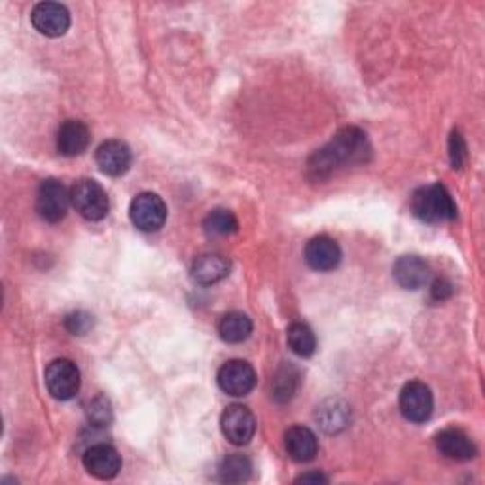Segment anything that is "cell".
Listing matches in <instances>:
<instances>
[{"label": "cell", "instance_id": "6da1fadb", "mask_svg": "<svg viewBox=\"0 0 485 485\" xmlns=\"http://www.w3.org/2000/svg\"><path fill=\"white\" fill-rule=\"evenodd\" d=\"M372 154L370 142L364 131L358 128L339 130L325 148L317 150L308 164L311 181L322 183L330 178L337 169L366 164Z\"/></svg>", "mask_w": 485, "mask_h": 485}, {"label": "cell", "instance_id": "7a4b0ae2", "mask_svg": "<svg viewBox=\"0 0 485 485\" xmlns=\"http://www.w3.org/2000/svg\"><path fill=\"white\" fill-rule=\"evenodd\" d=\"M411 211L421 222L427 224H438L457 217V207L452 200V193L440 183L419 188L413 193Z\"/></svg>", "mask_w": 485, "mask_h": 485}, {"label": "cell", "instance_id": "3957f363", "mask_svg": "<svg viewBox=\"0 0 485 485\" xmlns=\"http://www.w3.org/2000/svg\"><path fill=\"white\" fill-rule=\"evenodd\" d=\"M70 202H73V207L80 217L89 222H99L109 214V195L92 178H82L73 186V190H70Z\"/></svg>", "mask_w": 485, "mask_h": 485}, {"label": "cell", "instance_id": "277c9868", "mask_svg": "<svg viewBox=\"0 0 485 485\" xmlns=\"http://www.w3.org/2000/svg\"><path fill=\"white\" fill-rule=\"evenodd\" d=\"M44 382L53 399L70 400L80 391V370L68 358H58L48 364Z\"/></svg>", "mask_w": 485, "mask_h": 485}, {"label": "cell", "instance_id": "5b68a950", "mask_svg": "<svg viewBox=\"0 0 485 485\" xmlns=\"http://www.w3.org/2000/svg\"><path fill=\"white\" fill-rule=\"evenodd\" d=\"M130 219L140 231H157L167 220V205L157 193L142 192L130 205Z\"/></svg>", "mask_w": 485, "mask_h": 485}, {"label": "cell", "instance_id": "8992f818", "mask_svg": "<svg viewBox=\"0 0 485 485\" xmlns=\"http://www.w3.org/2000/svg\"><path fill=\"white\" fill-rule=\"evenodd\" d=\"M70 205H73L70 192L63 183L56 181V178H48V181L40 184L37 193V211L42 220L49 224L61 222L67 217Z\"/></svg>", "mask_w": 485, "mask_h": 485}, {"label": "cell", "instance_id": "52a82bcc", "mask_svg": "<svg viewBox=\"0 0 485 485\" xmlns=\"http://www.w3.org/2000/svg\"><path fill=\"white\" fill-rule=\"evenodd\" d=\"M222 435L233 445H247L255 438L256 433V419L247 406L233 404L228 406L220 418Z\"/></svg>", "mask_w": 485, "mask_h": 485}, {"label": "cell", "instance_id": "ba28073f", "mask_svg": "<svg viewBox=\"0 0 485 485\" xmlns=\"http://www.w3.org/2000/svg\"><path fill=\"white\" fill-rule=\"evenodd\" d=\"M399 406L402 416L411 423H425L433 416L435 399L430 389L421 382H409L400 391Z\"/></svg>", "mask_w": 485, "mask_h": 485}, {"label": "cell", "instance_id": "9c48e42d", "mask_svg": "<svg viewBox=\"0 0 485 485\" xmlns=\"http://www.w3.org/2000/svg\"><path fill=\"white\" fill-rule=\"evenodd\" d=\"M219 387L229 397H245L256 385V372L245 361H228L219 370Z\"/></svg>", "mask_w": 485, "mask_h": 485}, {"label": "cell", "instance_id": "30bf717a", "mask_svg": "<svg viewBox=\"0 0 485 485\" xmlns=\"http://www.w3.org/2000/svg\"><path fill=\"white\" fill-rule=\"evenodd\" d=\"M32 27L37 29L44 37L58 39L70 27V13L59 3H40L34 6L31 15Z\"/></svg>", "mask_w": 485, "mask_h": 485}, {"label": "cell", "instance_id": "8fae6325", "mask_svg": "<svg viewBox=\"0 0 485 485\" xmlns=\"http://www.w3.org/2000/svg\"><path fill=\"white\" fill-rule=\"evenodd\" d=\"M85 471L99 480H112L121 471V457L109 444L92 445L84 454Z\"/></svg>", "mask_w": 485, "mask_h": 485}, {"label": "cell", "instance_id": "7c38bea8", "mask_svg": "<svg viewBox=\"0 0 485 485\" xmlns=\"http://www.w3.org/2000/svg\"><path fill=\"white\" fill-rule=\"evenodd\" d=\"M303 258L315 272H332L341 262V248L328 236H319L305 245Z\"/></svg>", "mask_w": 485, "mask_h": 485}, {"label": "cell", "instance_id": "4fadbf2b", "mask_svg": "<svg viewBox=\"0 0 485 485\" xmlns=\"http://www.w3.org/2000/svg\"><path fill=\"white\" fill-rule=\"evenodd\" d=\"M99 169L109 176H121L131 167V150L121 140H106L97 148L95 154Z\"/></svg>", "mask_w": 485, "mask_h": 485}, {"label": "cell", "instance_id": "5bb4252c", "mask_svg": "<svg viewBox=\"0 0 485 485\" xmlns=\"http://www.w3.org/2000/svg\"><path fill=\"white\" fill-rule=\"evenodd\" d=\"M284 447H286V454L291 455L292 461L310 463L315 459V455L319 452V440L311 428L303 427V425H296V427L286 430Z\"/></svg>", "mask_w": 485, "mask_h": 485}, {"label": "cell", "instance_id": "9a60e30c", "mask_svg": "<svg viewBox=\"0 0 485 485\" xmlns=\"http://www.w3.org/2000/svg\"><path fill=\"white\" fill-rule=\"evenodd\" d=\"M89 139H92V135H89V130L84 121L67 120L61 123L58 131V150L67 157L80 156L87 150Z\"/></svg>", "mask_w": 485, "mask_h": 485}, {"label": "cell", "instance_id": "2e32d148", "mask_svg": "<svg viewBox=\"0 0 485 485\" xmlns=\"http://www.w3.org/2000/svg\"><path fill=\"white\" fill-rule=\"evenodd\" d=\"M438 452L454 461H471L476 455V445L472 438L459 428H445L436 436Z\"/></svg>", "mask_w": 485, "mask_h": 485}, {"label": "cell", "instance_id": "e0dca14e", "mask_svg": "<svg viewBox=\"0 0 485 485\" xmlns=\"http://www.w3.org/2000/svg\"><path fill=\"white\" fill-rule=\"evenodd\" d=\"M392 274L397 283L406 291H418L428 283L430 269L427 262L419 256H402L394 264Z\"/></svg>", "mask_w": 485, "mask_h": 485}, {"label": "cell", "instance_id": "ac0fdd59", "mask_svg": "<svg viewBox=\"0 0 485 485\" xmlns=\"http://www.w3.org/2000/svg\"><path fill=\"white\" fill-rule=\"evenodd\" d=\"M229 274V260L219 253L197 256L192 265V277L200 284H214L226 279Z\"/></svg>", "mask_w": 485, "mask_h": 485}, {"label": "cell", "instance_id": "d6986e66", "mask_svg": "<svg viewBox=\"0 0 485 485\" xmlns=\"http://www.w3.org/2000/svg\"><path fill=\"white\" fill-rule=\"evenodd\" d=\"M219 334L226 344H243L253 334V320L239 311L228 313L220 320Z\"/></svg>", "mask_w": 485, "mask_h": 485}, {"label": "cell", "instance_id": "ffe728a7", "mask_svg": "<svg viewBox=\"0 0 485 485\" xmlns=\"http://www.w3.org/2000/svg\"><path fill=\"white\" fill-rule=\"evenodd\" d=\"M300 372L292 364H283L272 377V399L277 402H289L298 389Z\"/></svg>", "mask_w": 485, "mask_h": 485}, {"label": "cell", "instance_id": "44dd1931", "mask_svg": "<svg viewBox=\"0 0 485 485\" xmlns=\"http://www.w3.org/2000/svg\"><path fill=\"white\" fill-rule=\"evenodd\" d=\"M286 341H289L292 353L301 358H310L317 351V337L313 330L308 325H303V322H292L289 330H286Z\"/></svg>", "mask_w": 485, "mask_h": 485}, {"label": "cell", "instance_id": "7402d4cb", "mask_svg": "<svg viewBox=\"0 0 485 485\" xmlns=\"http://www.w3.org/2000/svg\"><path fill=\"white\" fill-rule=\"evenodd\" d=\"M250 472H253V463H250L245 455L233 454L220 463L219 478L224 483H243L250 478Z\"/></svg>", "mask_w": 485, "mask_h": 485}, {"label": "cell", "instance_id": "603a6c76", "mask_svg": "<svg viewBox=\"0 0 485 485\" xmlns=\"http://www.w3.org/2000/svg\"><path fill=\"white\" fill-rule=\"evenodd\" d=\"M203 228L212 238H226L238 231V219L233 217L231 211L214 209L207 214Z\"/></svg>", "mask_w": 485, "mask_h": 485}, {"label": "cell", "instance_id": "cb8c5ba5", "mask_svg": "<svg viewBox=\"0 0 485 485\" xmlns=\"http://www.w3.org/2000/svg\"><path fill=\"white\" fill-rule=\"evenodd\" d=\"M347 419H349L347 408L337 400H330L325 406H320V409H317V421L327 433H337L339 428H344L347 425Z\"/></svg>", "mask_w": 485, "mask_h": 485}, {"label": "cell", "instance_id": "d4e9b609", "mask_svg": "<svg viewBox=\"0 0 485 485\" xmlns=\"http://www.w3.org/2000/svg\"><path fill=\"white\" fill-rule=\"evenodd\" d=\"M65 327L70 334L75 336H84L85 332H89V328L94 327V317L85 313V311H75L67 315L65 319Z\"/></svg>", "mask_w": 485, "mask_h": 485}, {"label": "cell", "instance_id": "484cf974", "mask_svg": "<svg viewBox=\"0 0 485 485\" xmlns=\"http://www.w3.org/2000/svg\"><path fill=\"white\" fill-rule=\"evenodd\" d=\"M449 159H452V166L455 169H461L466 159V145L459 131H454L449 137Z\"/></svg>", "mask_w": 485, "mask_h": 485}, {"label": "cell", "instance_id": "4316f807", "mask_svg": "<svg viewBox=\"0 0 485 485\" xmlns=\"http://www.w3.org/2000/svg\"><path fill=\"white\" fill-rule=\"evenodd\" d=\"M92 411H89V416H92L94 421H99V423H104V421H109V408H106V402L103 399L95 400L92 404V408H89Z\"/></svg>", "mask_w": 485, "mask_h": 485}, {"label": "cell", "instance_id": "83f0119b", "mask_svg": "<svg viewBox=\"0 0 485 485\" xmlns=\"http://www.w3.org/2000/svg\"><path fill=\"white\" fill-rule=\"evenodd\" d=\"M449 296H452V284H449L447 281L440 279V281H436L433 284V298L435 300H440L442 301V300H445Z\"/></svg>", "mask_w": 485, "mask_h": 485}, {"label": "cell", "instance_id": "f1b7e54d", "mask_svg": "<svg viewBox=\"0 0 485 485\" xmlns=\"http://www.w3.org/2000/svg\"><path fill=\"white\" fill-rule=\"evenodd\" d=\"M296 481L298 483H327L328 478L322 476L320 472H308V474H301Z\"/></svg>", "mask_w": 485, "mask_h": 485}]
</instances>
